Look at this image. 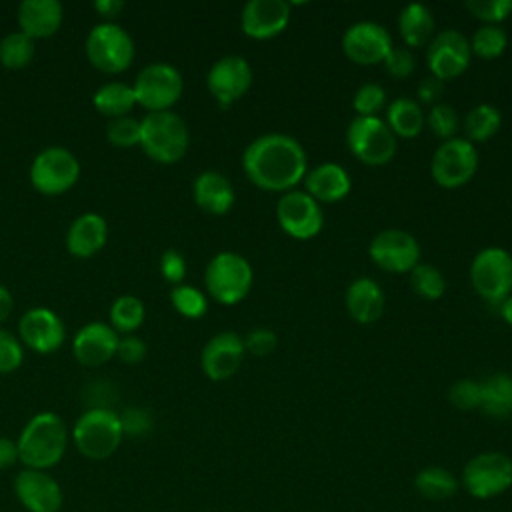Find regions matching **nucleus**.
<instances>
[{"label": "nucleus", "mask_w": 512, "mask_h": 512, "mask_svg": "<svg viewBox=\"0 0 512 512\" xmlns=\"http://www.w3.org/2000/svg\"><path fill=\"white\" fill-rule=\"evenodd\" d=\"M246 178L266 192H290L308 172L302 144L288 134H264L252 140L242 154Z\"/></svg>", "instance_id": "f257e3e1"}, {"label": "nucleus", "mask_w": 512, "mask_h": 512, "mask_svg": "<svg viewBox=\"0 0 512 512\" xmlns=\"http://www.w3.org/2000/svg\"><path fill=\"white\" fill-rule=\"evenodd\" d=\"M68 442L70 430L62 416L44 410L34 414L20 430L16 438L18 458L24 468L50 470L64 458Z\"/></svg>", "instance_id": "f03ea898"}, {"label": "nucleus", "mask_w": 512, "mask_h": 512, "mask_svg": "<svg viewBox=\"0 0 512 512\" xmlns=\"http://www.w3.org/2000/svg\"><path fill=\"white\" fill-rule=\"evenodd\" d=\"M122 438L124 430L120 414L106 406L84 410L70 430L72 444L88 460L110 458L122 444Z\"/></svg>", "instance_id": "7ed1b4c3"}, {"label": "nucleus", "mask_w": 512, "mask_h": 512, "mask_svg": "<svg viewBox=\"0 0 512 512\" xmlns=\"http://www.w3.org/2000/svg\"><path fill=\"white\" fill-rule=\"evenodd\" d=\"M190 146L186 122L172 110L148 112L140 120V148L158 164L180 162Z\"/></svg>", "instance_id": "20e7f679"}, {"label": "nucleus", "mask_w": 512, "mask_h": 512, "mask_svg": "<svg viewBox=\"0 0 512 512\" xmlns=\"http://www.w3.org/2000/svg\"><path fill=\"white\" fill-rule=\"evenodd\" d=\"M252 280L254 272L250 262L230 250L214 254L204 270V286L208 294L224 306L244 300L252 288Z\"/></svg>", "instance_id": "39448f33"}, {"label": "nucleus", "mask_w": 512, "mask_h": 512, "mask_svg": "<svg viewBox=\"0 0 512 512\" xmlns=\"http://www.w3.org/2000/svg\"><path fill=\"white\" fill-rule=\"evenodd\" d=\"M84 48L88 62L104 74L124 72L136 54L130 32L112 20L94 24L86 36Z\"/></svg>", "instance_id": "423d86ee"}, {"label": "nucleus", "mask_w": 512, "mask_h": 512, "mask_svg": "<svg viewBox=\"0 0 512 512\" xmlns=\"http://www.w3.org/2000/svg\"><path fill=\"white\" fill-rule=\"evenodd\" d=\"M348 150L366 166L388 164L398 148L396 136L378 116H354L346 130Z\"/></svg>", "instance_id": "0eeeda50"}, {"label": "nucleus", "mask_w": 512, "mask_h": 512, "mask_svg": "<svg viewBox=\"0 0 512 512\" xmlns=\"http://www.w3.org/2000/svg\"><path fill=\"white\" fill-rule=\"evenodd\" d=\"M470 282L486 304L498 308L512 292V254L498 246L482 248L470 264Z\"/></svg>", "instance_id": "6e6552de"}, {"label": "nucleus", "mask_w": 512, "mask_h": 512, "mask_svg": "<svg viewBox=\"0 0 512 512\" xmlns=\"http://www.w3.org/2000/svg\"><path fill=\"white\" fill-rule=\"evenodd\" d=\"M80 160L64 146L40 150L30 164V182L44 196H60L76 186L80 178Z\"/></svg>", "instance_id": "1a4fd4ad"}, {"label": "nucleus", "mask_w": 512, "mask_h": 512, "mask_svg": "<svg viewBox=\"0 0 512 512\" xmlns=\"http://www.w3.org/2000/svg\"><path fill=\"white\" fill-rule=\"evenodd\" d=\"M132 88L138 106L148 112H164L180 100L184 80L176 66L168 62H150L136 74Z\"/></svg>", "instance_id": "9d476101"}, {"label": "nucleus", "mask_w": 512, "mask_h": 512, "mask_svg": "<svg viewBox=\"0 0 512 512\" xmlns=\"http://www.w3.org/2000/svg\"><path fill=\"white\" fill-rule=\"evenodd\" d=\"M460 482L478 500L496 498L512 488V458L494 450L480 452L466 462Z\"/></svg>", "instance_id": "9b49d317"}, {"label": "nucleus", "mask_w": 512, "mask_h": 512, "mask_svg": "<svg viewBox=\"0 0 512 512\" xmlns=\"http://www.w3.org/2000/svg\"><path fill=\"white\" fill-rule=\"evenodd\" d=\"M478 170V150L466 138L444 140L432 154L430 174L442 188H460Z\"/></svg>", "instance_id": "f8f14e48"}, {"label": "nucleus", "mask_w": 512, "mask_h": 512, "mask_svg": "<svg viewBox=\"0 0 512 512\" xmlns=\"http://www.w3.org/2000/svg\"><path fill=\"white\" fill-rule=\"evenodd\" d=\"M470 58V40L460 30H442L434 34V38L428 42L426 64L430 76L438 78L440 82L454 80L460 74H464L470 64Z\"/></svg>", "instance_id": "ddd939ff"}, {"label": "nucleus", "mask_w": 512, "mask_h": 512, "mask_svg": "<svg viewBox=\"0 0 512 512\" xmlns=\"http://www.w3.org/2000/svg\"><path fill=\"white\" fill-rule=\"evenodd\" d=\"M276 220L288 236L296 240H310L320 234L324 226V212L304 190H290L284 192L276 204Z\"/></svg>", "instance_id": "4468645a"}, {"label": "nucleus", "mask_w": 512, "mask_h": 512, "mask_svg": "<svg viewBox=\"0 0 512 512\" xmlns=\"http://www.w3.org/2000/svg\"><path fill=\"white\" fill-rule=\"evenodd\" d=\"M370 260L384 272L404 274L420 264V244L418 240L398 228H388L378 232L368 246Z\"/></svg>", "instance_id": "2eb2a0df"}, {"label": "nucleus", "mask_w": 512, "mask_h": 512, "mask_svg": "<svg viewBox=\"0 0 512 512\" xmlns=\"http://www.w3.org/2000/svg\"><path fill=\"white\" fill-rule=\"evenodd\" d=\"M18 338L22 346H28L38 354H52L64 344L66 326L54 310L34 306L20 316Z\"/></svg>", "instance_id": "dca6fc26"}, {"label": "nucleus", "mask_w": 512, "mask_h": 512, "mask_svg": "<svg viewBox=\"0 0 512 512\" xmlns=\"http://www.w3.org/2000/svg\"><path fill=\"white\" fill-rule=\"evenodd\" d=\"M206 86L212 98L222 106H230L240 100L252 86V68L246 58L242 56H222L218 58L208 74Z\"/></svg>", "instance_id": "f3484780"}, {"label": "nucleus", "mask_w": 512, "mask_h": 512, "mask_svg": "<svg viewBox=\"0 0 512 512\" xmlns=\"http://www.w3.org/2000/svg\"><path fill=\"white\" fill-rule=\"evenodd\" d=\"M390 50L392 38L388 30L370 20L352 24L342 36V52L348 60L360 66L382 64Z\"/></svg>", "instance_id": "a211bd4d"}, {"label": "nucleus", "mask_w": 512, "mask_h": 512, "mask_svg": "<svg viewBox=\"0 0 512 512\" xmlns=\"http://www.w3.org/2000/svg\"><path fill=\"white\" fill-rule=\"evenodd\" d=\"M14 494L28 512H58L64 492L48 470L22 468L14 478Z\"/></svg>", "instance_id": "6ab92c4d"}, {"label": "nucleus", "mask_w": 512, "mask_h": 512, "mask_svg": "<svg viewBox=\"0 0 512 512\" xmlns=\"http://www.w3.org/2000/svg\"><path fill=\"white\" fill-rule=\"evenodd\" d=\"M290 14L286 0H250L240 12V28L252 40H270L286 30Z\"/></svg>", "instance_id": "aec40b11"}, {"label": "nucleus", "mask_w": 512, "mask_h": 512, "mask_svg": "<svg viewBox=\"0 0 512 512\" xmlns=\"http://www.w3.org/2000/svg\"><path fill=\"white\" fill-rule=\"evenodd\" d=\"M244 340L236 332H218L202 348L200 366L202 372L214 380L222 382L234 376L244 360Z\"/></svg>", "instance_id": "412c9836"}, {"label": "nucleus", "mask_w": 512, "mask_h": 512, "mask_svg": "<svg viewBox=\"0 0 512 512\" xmlns=\"http://www.w3.org/2000/svg\"><path fill=\"white\" fill-rule=\"evenodd\" d=\"M120 334L108 322H88L72 338V354L86 368H98L116 358Z\"/></svg>", "instance_id": "4be33fe9"}, {"label": "nucleus", "mask_w": 512, "mask_h": 512, "mask_svg": "<svg viewBox=\"0 0 512 512\" xmlns=\"http://www.w3.org/2000/svg\"><path fill=\"white\" fill-rule=\"evenodd\" d=\"M16 20L20 32L32 40L50 38L64 22V8L58 0H24L18 4Z\"/></svg>", "instance_id": "5701e85b"}, {"label": "nucleus", "mask_w": 512, "mask_h": 512, "mask_svg": "<svg viewBox=\"0 0 512 512\" xmlns=\"http://www.w3.org/2000/svg\"><path fill=\"white\" fill-rule=\"evenodd\" d=\"M108 240V222L96 212H84L72 220L66 232V248L74 258L96 256Z\"/></svg>", "instance_id": "b1692460"}, {"label": "nucleus", "mask_w": 512, "mask_h": 512, "mask_svg": "<svg viewBox=\"0 0 512 512\" xmlns=\"http://www.w3.org/2000/svg\"><path fill=\"white\" fill-rule=\"evenodd\" d=\"M304 192L320 202H340L348 196L352 182L344 166L336 162H322L306 172L304 176Z\"/></svg>", "instance_id": "393cba45"}, {"label": "nucleus", "mask_w": 512, "mask_h": 512, "mask_svg": "<svg viewBox=\"0 0 512 512\" xmlns=\"http://www.w3.org/2000/svg\"><path fill=\"white\" fill-rule=\"evenodd\" d=\"M192 196L200 210L214 216L226 214L236 198L230 180L216 170H204L194 178Z\"/></svg>", "instance_id": "a878e982"}, {"label": "nucleus", "mask_w": 512, "mask_h": 512, "mask_svg": "<svg viewBox=\"0 0 512 512\" xmlns=\"http://www.w3.org/2000/svg\"><path fill=\"white\" fill-rule=\"evenodd\" d=\"M346 302V310L350 314V318L358 324H374L376 320H380L382 312H384V292L380 288V284L372 278H356L344 296Z\"/></svg>", "instance_id": "bb28decb"}, {"label": "nucleus", "mask_w": 512, "mask_h": 512, "mask_svg": "<svg viewBox=\"0 0 512 512\" xmlns=\"http://www.w3.org/2000/svg\"><path fill=\"white\" fill-rule=\"evenodd\" d=\"M434 16L428 6L412 2L398 14V32L408 48H422L434 38Z\"/></svg>", "instance_id": "cd10ccee"}, {"label": "nucleus", "mask_w": 512, "mask_h": 512, "mask_svg": "<svg viewBox=\"0 0 512 512\" xmlns=\"http://www.w3.org/2000/svg\"><path fill=\"white\" fill-rule=\"evenodd\" d=\"M92 104L108 120L120 118V116H130V112L138 106L132 84L120 82V80H112V82L102 84L94 92Z\"/></svg>", "instance_id": "c85d7f7f"}, {"label": "nucleus", "mask_w": 512, "mask_h": 512, "mask_svg": "<svg viewBox=\"0 0 512 512\" xmlns=\"http://www.w3.org/2000/svg\"><path fill=\"white\" fill-rule=\"evenodd\" d=\"M480 408L492 418L512 416V376L506 372H496L480 382Z\"/></svg>", "instance_id": "c756f323"}, {"label": "nucleus", "mask_w": 512, "mask_h": 512, "mask_svg": "<svg viewBox=\"0 0 512 512\" xmlns=\"http://www.w3.org/2000/svg\"><path fill=\"white\" fill-rule=\"evenodd\" d=\"M388 128L394 136L400 138H414L424 130L426 118L420 104L408 96H400L386 106V120Z\"/></svg>", "instance_id": "7c9ffc66"}, {"label": "nucleus", "mask_w": 512, "mask_h": 512, "mask_svg": "<svg viewBox=\"0 0 512 512\" xmlns=\"http://www.w3.org/2000/svg\"><path fill=\"white\" fill-rule=\"evenodd\" d=\"M414 486L418 494L428 500H446L456 494L460 482L448 468L426 466L416 474Z\"/></svg>", "instance_id": "2f4dec72"}, {"label": "nucleus", "mask_w": 512, "mask_h": 512, "mask_svg": "<svg viewBox=\"0 0 512 512\" xmlns=\"http://www.w3.org/2000/svg\"><path fill=\"white\" fill-rule=\"evenodd\" d=\"M144 318H146V306L134 294L118 296L108 310V324L118 334H132L144 324Z\"/></svg>", "instance_id": "473e14b6"}, {"label": "nucleus", "mask_w": 512, "mask_h": 512, "mask_svg": "<svg viewBox=\"0 0 512 512\" xmlns=\"http://www.w3.org/2000/svg\"><path fill=\"white\" fill-rule=\"evenodd\" d=\"M502 126V114L492 104H476L464 116V132L470 142H484L492 138Z\"/></svg>", "instance_id": "72a5a7b5"}, {"label": "nucleus", "mask_w": 512, "mask_h": 512, "mask_svg": "<svg viewBox=\"0 0 512 512\" xmlns=\"http://www.w3.org/2000/svg\"><path fill=\"white\" fill-rule=\"evenodd\" d=\"M36 40L26 36L24 32H8L0 40V64L8 70H20L26 68L36 52Z\"/></svg>", "instance_id": "f704fd0d"}, {"label": "nucleus", "mask_w": 512, "mask_h": 512, "mask_svg": "<svg viewBox=\"0 0 512 512\" xmlns=\"http://www.w3.org/2000/svg\"><path fill=\"white\" fill-rule=\"evenodd\" d=\"M508 46V36L500 26L484 24L470 38V50L482 60L498 58Z\"/></svg>", "instance_id": "c9c22d12"}, {"label": "nucleus", "mask_w": 512, "mask_h": 512, "mask_svg": "<svg viewBox=\"0 0 512 512\" xmlns=\"http://www.w3.org/2000/svg\"><path fill=\"white\" fill-rule=\"evenodd\" d=\"M410 286L418 296L426 300H438L446 292V280L442 272L436 266L422 262L410 270Z\"/></svg>", "instance_id": "e433bc0d"}, {"label": "nucleus", "mask_w": 512, "mask_h": 512, "mask_svg": "<svg viewBox=\"0 0 512 512\" xmlns=\"http://www.w3.org/2000/svg\"><path fill=\"white\" fill-rule=\"evenodd\" d=\"M170 302L174 310L184 318H202L208 310V300L202 290L190 284H178L170 292Z\"/></svg>", "instance_id": "4c0bfd02"}, {"label": "nucleus", "mask_w": 512, "mask_h": 512, "mask_svg": "<svg viewBox=\"0 0 512 512\" xmlns=\"http://www.w3.org/2000/svg\"><path fill=\"white\" fill-rule=\"evenodd\" d=\"M106 140L116 148L140 146V120H136L134 116H120L108 120Z\"/></svg>", "instance_id": "58836bf2"}, {"label": "nucleus", "mask_w": 512, "mask_h": 512, "mask_svg": "<svg viewBox=\"0 0 512 512\" xmlns=\"http://www.w3.org/2000/svg\"><path fill=\"white\" fill-rule=\"evenodd\" d=\"M352 108L356 116H376L382 108H386V92L380 84L368 82L362 84L352 98Z\"/></svg>", "instance_id": "ea45409f"}, {"label": "nucleus", "mask_w": 512, "mask_h": 512, "mask_svg": "<svg viewBox=\"0 0 512 512\" xmlns=\"http://www.w3.org/2000/svg\"><path fill=\"white\" fill-rule=\"evenodd\" d=\"M466 10L484 24L498 26L512 14V0H468Z\"/></svg>", "instance_id": "a19ab883"}, {"label": "nucleus", "mask_w": 512, "mask_h": 512, "mask_svg": "<svg viewBox=\"0 0 512 512\" xmlns=\"http://www.w3.org/2000/svg\"><path fill=\"white\" fill-rule=\"evenodd\" d=\"M426 124L434 136H438L442 140H450V138H454L456 128H458L456 110L450 104L438 102L430 108V112L426 116Z\"/></svg>", "instance_id": "79ce46f5"}, {"label": "nucleus", "mask_w": 512, "mask_h": 512, "mask_svg": "<svg viewBox=\"0 0 512 512\" xmlns=\"http://www.w3.org/2000/svg\"><path fill=\"white\" fill-rule=\"evenodd\" d=\"M24 362V346L16 334L0 328V374L16 372Z\"/></svg>", "instance_id": "37998d69"}, {"label": "nucleus", "mask_w": 512, "mask_h": 512, "mask_svg": "<svg viewBox=\"0 0 512 512\" xmlns=\"http://www.w3.org/2000/svg\"><path fill=\"white\" fill-rule=\"evenodd\" d=\"M480 398H482L480 382L470 380V378H462V380L454 382L448 390V400L458 410H478Z\"/></svg>", "instance_id": "c03bdc74"}, {"label": "nucleus", "mask_w": 512, "mask_h": 512, "mask_svg": "<svg viewBox=\"0 0 512 512\" xmlns=\"http://www.w3.org/2000/svg\"><path fill=\"white\" fill-rule=\"evenodd\" d=\"M384 68L390 76L394 78H406L414 72L416 68V58L408 48H396L392 46V50L388 52V56L384 58Z\"/></svg>", "instance_id": "a18cd8bd"}, {"label": "nucleus", "mask_w": 512, "mask_h": 512, "mask_svg": "<svg viewBox=\"0 0 512 512\" xmlns=\"http://www.w3.org/2000/svg\"><path fill=\"white\" fill-rule=\"evenodd\" d=\"M242 340H244V350L250 352L252 356H268L274 352L278 344V338L270 328H254Z\"/></svg>", "instance_id": "49530a36"}, {"label": "nucleus", "mask_w": 512, "mask_h": 512, "mask_svg": "<svg viewBox=\"0 0 512 512\" xmlns=\"http://www.w3.org/2000/svg\"><path fill=\"white\" fill-rule=\"evenodd\" d=\"M160 274L164 276L166 282H170L174 286L182 284V280L186 276V260H184V256L178 250H174V248L164 250L162 256H160Z\"/></svg>", "instance_id": "de8ad7c7"}, {"label": "nucleus", "mask_w": 512, "mask_h": 512, "mask_svg": "<svg viewBox=\"0 0 512 512\" xmlns=\"http://www.w3.org/2000/svg\"><path fill=\"white\" fill-rule=\"evenodd\" d=\"M146 342L134 334H124L118 338V348H116V358L124 364H138L146 358Z\"/></svg>", "instance_id": "09e8293b"}, {"label": "nucleus", "mask_w": 512, "mask_h": 512, "mask_svg": "<svg viewBox=\"0 0 512 512\" xmlns=\"http://www.w3.org/2000/svg\"><path fill=\"white\" fill-rule=\"evenodd\" d=\"M120 422L124 436H142L152 428V420L142 408H128L124 414H120Z\"/></svg>", "instance_id": "8fccbe9b"}, {"label": "nucleus", "mask_w": 512, "mask_h": 512, "mask_svg": "<svg viewBox=\"0 0 512 512\" xmlns=\"http://www.w3.org/2000/svg\"><path fill=\"white\" fill-rule=\"evenodd\" d=\"M444 92V82H440L438 78L434 76H428L424 80L418 82V88H416V94H418V100L422 104H438L440 96Z\"/></svg>", "instance_id": "3c124183"}, {"label": "nucleus", "mask_w": 512, "mask_h": 512, "mask_svg": "<svg viewBox=\"0 0 512 512\" xmlns=\"http://www.w3.org/2000/svg\"><path fill=\"white\" fill-rule=\"evenodd\" d=\"M16 462H20L16 440H12L8 436H0V470H8Z\"/></svg>", "instance_id": "603ef678"}, {"label": "nucleus", "mask_w": 512, "mask_h": 512, "mask_svg": "<svg viewBox=\"0 0 512 512\" xmlns=\"http://www.w3.org/2000/svg\"><path fill=\"white\" fill-rule=\"evenodd\" d=\"M92 8L102 16L106 18V22H110V18L118 16L122 10H124V2L122 0H96L92 4Z\"/></svg>", "instance_id": "864d4df0"}, {"label": "nucleus", "mask_w": 512, "mask_h": 512, "mask_svg": "<svg viewBox=\"0 0 512 512\" xmlns=\"http://www.w3.org/2000/svg\"><path fill=\"white\" fill-rule=\"evenodd\" d=\"M12 310H14V296L4 284H0V324L10 318Z\"/></svg>", "instance_id": "5fc2aeb1"}, {"label": "nucleus", "mask_w": 512, "mask_h": 512, "mask_svg": "<svg viewBox=\"0 0 512 512\" xmlns=\"http://www.w3.org/2000/svg\"><path fill=\"white\" fill-rule=\"evenodd\" d=\"M498 312H500V316L504 318V322H506L508 326H512V294H510L508 298H504V300L498 304Z\"/></svg>", "instance_id": "6e6d98bb"}]
</instances>
